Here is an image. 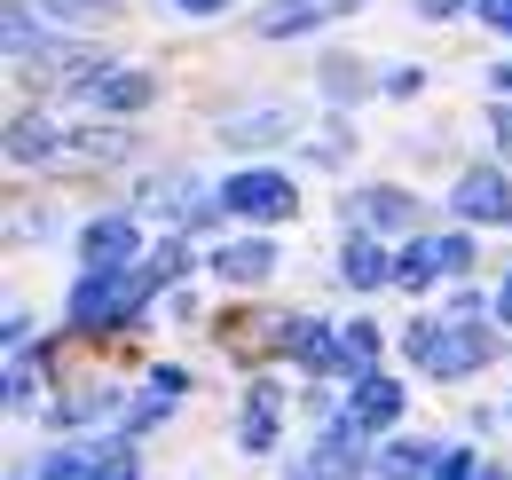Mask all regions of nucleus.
Returning a JSON list of instances; mask_svg holds the SVG:
<instances>
[{
    "label": "nucleus",
    "mask_w": 512,
    "mask_h": 480,
    "mask_svg": "<svg viewBox=\"0 0 512 480\" xmlns=\"http://www.w3.org/2000/svg\"><path fill=\"white\" fill-rule=\"evenodd\" d=\"M284 355H300L308 370H339V347L323 339V323H308V315L292 323V347H284Z\"/></svg>",
    "instance_id": "12"
},
{
    "label": "nucleus",
    "mask_w": 512,
    "mask_h": 480,
    "mask_svg": "<svg viewBox=\"0 0 512 480\" xmlns=\"http://www.w3.org/2000/svg\"><path fill=\"white\" fill-rule=\"evenodd\" d=\"M386 276H394V268H386V252L371 237H347V284H363V292H371V284H386Z\"/></svg>",
    "instance_id": "14"
},
{
    "label": "nucleus",
    "mask_w": 512,
    "mask_h": 480,
    "mask_svg": "<svg viewBox=\"0 0 512 480\" xmlns=\"http://www.w3.org/2000/svg\"><path fill=\"white\" fill-rule=\"evenodd\" d=\"M221 205L245 213V221H284V213H292V181L284 174H229Z\"/></svg>",
    "instance_id": "3"
},
{
    "label": "nucleus",
    "mask_w": 512,
    "mask_h": 480,
    "mask_svg": "<svg viewBox=\"0 0 512 480\" xmlns=\"http://www.w3.org/2000/svg\"><path fill=\"white\" fill-rule=\"evenodd\" d=\"M497 307H505V323H512V276H505V300H497Z\"/></svg>",
    "instance_id": "25"
},
{
    "label": "nucleus",
    "mask_w": 512,
    "mask_h": 480,
    "mask_svg": "<svg viewBox=\"0 0 512 480\" xmlns=\"http://www.w3.org/2000/svg\"><path fill=\"white\" fill-rule=\"evenodd\" d=\"M40 480H95V457H48Z\"/></svg>",
    "instance_id": "18"
},
{
    "label": "nucleus",
    "mask_w": 512,
    "mask_h": 480,
    "mask_svg": "<svg viewBox=\"0 0 512 480\" xmlns=\"http://www.w3.org/2000/svg\"><path fill=\"white\" fill-rule=\"evenodd\" d=\"M95 480H134V457H127V449H111V457L95 449Z\"/></svg>",
    "instance_id": "20"
},
{
    "label": "nucleus",
    "mask_w": 512,
    "mask_h": 480,
    "mask_svg": "<svg viewBox=\"0 0 512 480\" xmlns=\"http://www.w3.org/2000/svg\"><path fill=\"white\" fill-rule=\"evenodd\" d=\"M355 213H363L371 229H410V221H418V205H410L402 189H363V197L347 205V221H355Z\"/></svg>",
    "instance_id": "9"
},
{
    "label": "nucleus",
    "mask_w": 512,
    "mask_h": 480,
    "mask_svg": "<svg viewBox=\"0 0 512 480\" xmlns=\"http://www.w3.org/2000/svg\"><path fill=\"white\" fill-rule=\"evenodd\" d=\"M371 355H379V331H371V323H355V331L339 339V370H363Z\"/></svg>",
    "instance_id": "17"
},
{
    "label": "nucleus",
    "mask_w": 512,
    "mask_h": 480,
    "mask_svg": "<svg viewBox=\"0 0 512 480\" xmlns=\"http://www.w3.org/2000/svg\"><path fill=\"white\" fill-rule=\"evenodd\" d=\"M379 473L386 480H426V473H442V465H434V449H386Z\"/></svg>",
    "instance_id": "16"
},
{
    "label": "nucleus",
    "mask_w": 512,
    "mask_h": 480,
    "mask_svg": "<svg viewBox=\"0 0 512 480\" xmlns=\"http://www.w3.org/2000/svg\"><path fill=\"white\" fill-rule=\"evenodd\" d=\"M434 480H473V457H442V473Z\"/></svg>",
    "instance_id": "22"
},
{
    "label": "nucleus",
    "mask_w": 512,
    "mask_h": 480,
    "mask_svg": "<svg viewBox=\"0 0 512 480\" xmlns=\"http://www.w3.org/2000/svg\"><path fill=\"white\" fill-rule=\"evenodd\" d=\"M150 284H166L158 268H142V276H119V268H95L79 292H71V323L79 331H103V323H127L134 307L150 300Z\"/></svg>",
    "instance_id": "1"
},
{
    "label": "nucleus",
    "mask_w": 512,
    "mask_h": 480,
    "mask_svg": "<svg viewBox=\"0 0 512 480\" xmlns=\"http://www.w3.org/2000/svg\"><path fill=\"white\" fill-rule=\"evenodd\" d=\"M150 95H158V79H142V71H111V79H95V87H87V103H95V111H142Z\"/></svg>",
    "instance_id": "8"
},
{
    "label": "nucleus",
    "mask_w": 512,
    "mask_h": 480,
    "mask_svg": "<svg viewBox=\"0 0 512 480\" xmlns=\"http://www.w3.org/2000/svg\"><path fill=\"white\" fill-rule=\"evenodd\" d=\"M449 8H465V0H418V16H449Z\"/></svg>",
    "instance_id": "23"
},
{
    "label": "nucleus",
    "mask_w": 512,
    "mask_h": 480,
    "mask_svg": "<svg viewBox=\"0 0 512 480\" xmlns=\"http://www.w3.org/2000/svg\"><path fill=\"white\" fill-rule=\"evenodd\" d=\"M410 355L426 362L434 378H465L473 362L489 355V331H481V315H473V300L457 307V323H449V331H434V323H418V331H410Z\"/></svg>",
    "instance_id": "2"
},
{
    "label": "nucleus",
    "mask_w": 512,
    "mask_h": 480,
    "mask_svg": "<svg viewBox=\"0 0 512 480\" xmlns=\"http://www.w3.org/2000/svg\"><path fill=\"white\" fill-rule=\"evenodd\" d=\"M213 268H221L229 284H260V276L276 268V252H268V244H221V260H213Z\"/></svg>",
    "instance_id": "10"
},
{
    "label": "nucleus",
    "mask_w": 512,
    "mask_h": 480,
    "mask_svg": "<svg viewBox=\"0 0 512 480\" xmlns=\"http://www.w3.org/2000/svg\"><path fill=\"white\" fill-rule=\"evenodd\" d=\"M473 268V244L465 237H442V276H465Z\"/></svg>",
    "instance_id": "19"
},
{
    "label": "nucleus",
    "mask_w": 512,
    "mask_h": 480,
    "mask_svg": "<svg viewBox=\"0 0 512 480\" xmlns=\"http://www.w3.org/2000/svg\"><path fill=\"white\" fill-rule=\"evenodd\" d=\"M434 276H442V244H410V252L394 260V284H410V292L434 284Z\"/></svg>",
    "instance_id": "15"
},
{
    "label": "nucleus",
    "mask_w": 512,
    "mask_h": 480,
    "mask_svg": "<svg viewBox=\"0 0 512 480\" xmlns=\"http://www.w3.org/2000/svg\"><path fill=\"white\" fill-rule=\"evenodd\" d=\"M481 16H489L497 32H512V0H481Z\"/></svg>",
    "instance_id": "21"
},
{
    "label": "nucleus",
    "mask_w": 512,
    "mask_h": 480,
    "mask_svg": "<svg viewBox=\"0 0 512 480\" xmlns=\"http://www.w3.org/2000/svg\"><path fill=\"white\" fill-rule=\"evenodd\" d=\"M221 347H229V355H268V347H292V323H284V315H229V323H221Z\"/></svg>",
    "instance_id": "4"
},
{
    "label": "nucleus",
    "mask_w": 512,
    "mask_h": 480,
    "mask_svg": "<svg viewBox=\"0 0 512 480\" xmlns=\"http://www.w3.org/2000/svg\"><path fill=\"white\" fill-rule=\"evenodd\" d=\"M237 441H245V449H268V441H276V386H260L253 402H245V425H237Z\"/></svg>",
    "instance_id": "13"
},
{
    "label": "nucleus",
    "mask_w": 512,
    "mask_h": 480,
    "mask_svg": "<svg viewBox=\"0 0 512 480\" xmlns=\"http://www.w3.org/2000/svg\"><path fill=\"white\" fill-rule=\"evenodd\" d=\"M127 252H134V229H127V221H95V229H87V260H95V268H119Z\"/></svg>",
    "instance_id": "11"
},
{
    "label": "nucleus",
    "mask_w": 512,
    "mask_h": 480,
    "mask_svg": "<svg viewBox=\"0 0 512 480\" xmlns=\"http://www.w3.org/2000/svg\"><path fill=\"white\" fill-rule=\"evenodd\" d=\"M457 213L465 221H512V181L505 174H465L457 181Z\"/></svg>",
    "instance_id": "5"
},
{
    "label": "nucleus",
    "mask_w": 512,
    "mask_h": 480,
    "mask_svg": "<svg viewBox=\"0 0 512 480\" xmlns=\"http://www.w3.org/2000/svg\"><path fill=\"white\" fill-rule=\"evenodd\" d=\"M394 418H402V386H394V378H363L355 402H347V425H355V433H379V425H394Z\"/></svg>",
    "instance_id": "6"
},
{
    "label": "nucleus",
    "mask_w": 512,
    "mask_h": 480,
    "mask_svg": "<svg viewBox=\"0 0 512 480\" xmlns=\"http://www.w3.org/2000/svg\"><path fill=\"white\" fill-rule=\"evenodd\" d=\"M355 0H276L268 16H260V32L268 40H284V32H308V24H323V16H347Z\"/></svg>",
    "instance_id": "7"
},
{
    "label": "nucleus",
    "mask_w": 512,
    "mask_h": 480,
    "mask_svg": "<svg viewBox=\"0 0 512 480\" xmlns=\"http://www.w3.org/2000/svg\"><path fill=\"white\" fill-rule=\"evenodd\" d=\"M174 8H229V0H174Z\"/></svg>",
    "instance_id": "24"
}]
</instances>
